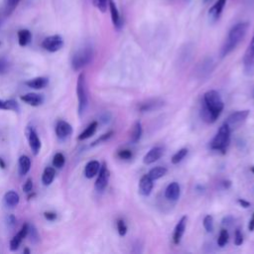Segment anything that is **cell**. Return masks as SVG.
Listing matches in <instances>:
<instances>
[{
    "instance_id": "cell-16",
    "label": "cell",
    "mask_w": 254,
    "mask_h": 254,
    "mask_svg": "<svg viewBox=\"0 0 254 254\" xmlns=\"http://www.w3.org/2000/svg\"><path fill=\"white\" fill-rule=\"evenodd\" d=\"M164 153V150L162 147L160 146H156V147H153L143 158V162L144 164L146 165H150V164H153L155 163L156 161H158L162 155Z\"/></svg>"
},
{
    "instance_id": "cell-27",
    "label": "cell",
    "mask_w": 254,
    "mask_h": 254,
    "mask_svg": "<svg viewBox=\"0 0 254 254\" xmlns=\"http://www.w3.org/2000/svg\"><path fill=\"white\" fill-rule=\"evenodd\" d=\"M163 105V102L161 100H158V99H153V100H148L144 103H141V105L139 106V109L142 111V112H145V111H152L154 109H157L159 107H161Z\"/></svg>"
},
{
    "instance_id": "cell-42",
    "label": "cell",
    "mask_w": 254,
    "mask_h": 254,
    "mask_svg": "<svg viewBox=\"0 0 254 254\" xmlns=\"http://www.w3.org/2000/svg\"><path fill=\"white\" fill-rule=\"evenodd\" d=\"M118 157L123 160H129L132 157V153L129 150H121L118 152Z\"/></svg>"
},
{
    "instance_id": "cell-10",
    "label": "cell",
    "mask_w": 254,
    "mask_h": 254,
    "mask_svg": "<svg viewBox=\"0 0 254 254\" xmlns=\"http://www.w3.org/2000/svg\"><path fill=\"white\" fill-rule=\"evenodd\" d=\"M27 138L29 142L30 149L34 155H38L41 150V140L34 127H28L27 129Z\"/></svg>"
},
{
    "instance_id": "cell-18",
    "label": "cell",
    "mask_w": 254,
    "mask_h": 254,
    "mask_svg": "<svg viewBox=\"0 0 254 254\" xmlns=\"http://www.w3.org/2000/svg\"><path fill=\"white\" fill-rule=\"evenodd\" d=\"M20 98L22 101L32 106H39L44 102V96L39 93H26Z\"/></svg>"
},
{
    "instance_id": "cell-26",
    "label": "cell",
    "mask_w": 254,
    "mask_h": 254,
    "mask_svg": "<svg viewBox=\"0 0 254 254\" xmlns=\"http://www.w3.org/2000/svg\"><path fill=\"white\" fill-rule=\"evenodd\" d=\"M56 177V171L53 167H47L42 175V183L44 186H50Z\"/></svg>"
},
{
    "instance_id": "cell-49",
    "label": "cell",
    "mask_w": 254,
    "mask_h": 254,
    "mask_svg": "<svg viewBox=\"0 0 254 254\" xmlns=\"http://www.w3.org/2000/svg\"><path fill=\"white\" fill-rule=\"evenodd\" d=\"M223 185H224L225 188H228L230 186V182L229 181H225V182H223Z\"/></svg>"
},
{
    "instance_id": "cell-12",
    "label": "cell",
    "mask_w": 254,
    "mask_h": 254,
    "mask_svg": "<svg viewBox=\"0 0 254 254\" xmlns=\"http://www.w3.org/2000/svg\"><path fill=\"white\" fill-rule=\"evenodd\" d=\"M226 4V0H217L208 10V18L211 22H215L219 19L223 8Z\"/></svg>"
},
{
    "instance_id": "cell-51",
    "label": "cell",
    "mask_w": 254,
    "mask_h": 254,
    "mask_svg": "<svg viewBox=\"0 0 254 254\" xmlns=\"http://www.w3.org/2000/svg\"><path fill=\"white\" fill-rule=\"evenodd\" d=\"M2 25V17H1V14H0V26Z\"/></svg>"
},
{
    "instance_id": "cell-38",
    "label": "cell",
    "mask_w": 254,
    "mask_h": 254,
    "mask_svg": "<svg viewBox=\"0 0 254 254\" xmlns=\"http://www.w3.org/2000/svg\"><path fill=\"white\" fill-rule=\"evenodd\" d=\"M116 225H117V230H118L119 235L124 236L127 233V226H126L124 220L123 219H118L117 222H116Z\"/></svg>"
},
{
    "instance_id": "cell-41",
    "label": "cell",
    "mask_w": 254,
    "mask_h": 254,
    "mask_svg": "<svg viewBox=\"0 0 254 254\" xmlns=\"http://www.w3.org/2000/svg\"><path fill=\"white\" fill-rule=\"evenodd\" d=\"M243 243V235L239 229H236L235 235H234V244L239 246Z\"/></svg>"
},
{
    "instance_id": "cell-3",
    "label": "cell",
    "mask_w": 254,
    "mask_h": 254,
    "mask_svg": "<svg viewBox=\"0 0 254 254\" xmlns=\"http://www.w3.org/2000/svg\"><path fill=\"white\" fill-rule=\"evenodd\" d=\"M93 59V48L85 45L78 49L71 58V66L74 70H79L87 65Z\"/></svg>"
},
{
    "instance_id": "cell-9",
    "label": "cell",
    "mask_w": 254,
    "mask_h": 254,
    "mask_svg": "<svg viewBox=\"0 0 254 254\" xmlns=\"http://www.w3.org/2000/svg\"><path fill=\"white\" fill-rule=\"evenodd\" d=\"M109 176H110L109 170H108V168L106 166V163L104 162L100 166V169L98 171V176H97V179L95 181V189H96V190L102 191V190H105V188L107 187L108 181H109Z\"/></svg>"
},
{
    "instance_id": "cell-50",
    "label": "cell",
    "mask_w": 254,
    "mask_h": 254,
    "mask_svg": "<svg viewBox=\"0 0 254 254\" xmlns=\"http://www.w3.org/2000/svg\"><path fill=\"white\" fill-rule=\"evenodd\" d=\"M24 253H30V250H29V249H25V250H24Z\"/></svg>"
},
{
    "instance_id": "cell-30",
    "label": "cell",
    "mask_w": 254,
    "mask_h": 254,
    "mask_svg": "<svg viewBox=\"0 0 254 254\" xmlns=\"http://www.w3.org/2000/svg\"><path fill=\"white\" fill-rule=\"evenodd\" d=\"M166 174H167V169H166L165 167L158 166V167H155V168L151 169L147 175H148L153 181H156V180H158V179L164 177Z\"/></svg>"
},
{
    "instance_id": "cell-20",
    "label": "cell",
    "mask_w": 254,
    "mask_h": 254,
    "mask_svg": "<svg viewBox=\"0 0 254 254\" xmlns=\"http://www.w3.org/2000/svg\"><path fill=\"white\" fill-rule=\"evenodd\" d=\"M25 84L33 89H42L49 84V78L46 76H38L27 80Z\"/></svg>"
},
{
    "instance_id": "cell-2",
    "label": "cell",
    "mask_w": 254,
    "mask_h": 254,
    "mask_svg": "<svg viewBox=\"0 0 254 254\" xmlns=\"http://www.w3.org/2000/svg\"><path fill=\"white\" fill-rule=\"evenodd\" d=\"M248 27L249 24L247 22H239L231 27L220 51L221 58H224L227 55H229L238 46V44L245 37L248 31Z\"/></svg>"
},
{
    "instance_id": "cell-5",
    "label": "cell",
    "mask_w": 254,
    "mask_h": 254,
    "mask_svg": "<svg viewBox=\"0 0 254 254\" xmlns=\"http://www.w3.org/2000/svg\"><path fill=\"white\" fill-rule=\"evenodd\" d=\"M230 128L227 126V124L223 123L220 128L218 129L216 135L210 142V149L216 150V151H221L222 153L225 152L229 140H230Z\"/></svg>"
},
{
    "instance_id": "cell-22",
    "label": "cell",
    "mask_w": 254,
    "mask_h": 254,
    "mask_svg": "<svg viewBox=\"0 0 254 254\" xmlns=\"http://www.w3.org/2000/svg\"><path fill=\"white\" fill-rule=\"evenodd\" d=\"M20 196L14 190H9L4 195V203L8 207H15L19 204Z\"/></svg>"
},
{
    "instance_id": "cell-23",
    "label": "cell",
    "mask_w": 254,
    "mask_h": 254,
    "mask_svg": "<svg viewBox=\"0 0 254 254\" xmlns=\"http://www.w3.org/2000/svg\"><path fill=\"white\" fill-rule=\"evenodd\" d=\"M18 43L21 47H26L32 41V34L27 29H21L18 31Z\"/></svg>"
},
{
    "instance_id": "cell-52",
    "label": "cell",
    "mask_w": 254,
    "mask_h": 254,
    "mask_svg": "<svg viewBox=\"0 0 254 254\" xmlns=\"http://www.w3.org/2000/svg\"><path fill=\"white\" fill-rule=\"evenodd\" d=\"M251 172L254 174V167H252V168H251Z\"/></svg>"
},
{
    "instance_id": "cell-1",
    "label": "cell",
    "mask_w": 254,
    "mask_h": 254,
    "mask_svg": "<svg viewBox=\"0 0 254 254\" xmlns=\"http://www.w3.org/2000/svg\"><path fill=\"white\" fill-rule=\"evenodd\" d=\"M224 107V103L216 90H208L204 93L200 116L203 121L207 123H213L221 114Z\"/></svg>"
},
{
    "instance_id": "cell-11",
    "label": "cell",
    "mask_w": 254,
    "mask_h": 254,
    "mask_svg": "<svg viewBox=\"0 0 254 254\" xmlns=\"http://www.w3.org/2000/svg\"><path fill=\"white\" fill-rule=\"evenodd\" d=\"M72 133V127L69 123L64 120H59L56 125V135L61 140H65Z\"/></svg>"
},
{
    "instance_id": "cell-47",
    "label": "cell",
    "mask_w": 254,
    "mask_h": 254,
    "mask_svg": "<svg viewBox=\"0 0 254 254\" xmlns=\"http://www.w3.org/2000/svg\"><path fill=\"white\" fill-rule=\"evenodd\" d=\"M248 229L249 231H254V212H253V215L249 221V224H248Z\"/></svg>"
},
{
    "instance_id": "cell-48",
    "label": "cell",
    "mask_w": 254,
    "mask_h": 254,
    "mask_svg": "<svg viewBox=\"0 0 254 254\" xmlns=\"http://www.w3.org/2000/svg\"><path fill=\"white\" fill-rule=\"evenodd\" d=\"M5 167H6V164H5V162H4V160L0 157V168H2V169H5Z\"/></svg>"
},
{
    "instance_id": "cell-35",
    "label": "cell",
    "mask_w": 254,
    "mask_h": 254,
    "mask_svg": "<svg viewBox=\"0 0 254 254\" xmlns=\"http://www.w3.org/2000/svg\"><path fill=\"white\" fill-rule=\"evenodd\" d=\"M28 235L30 236V240L33 243H37L39 241V234H38V231H37V229H36V227L34 225H29L27 236Z\"/></svg>"
},
{
    "instance_id": "cell-7",
    "label": "cell",
    "mask_w": 254,
    "mask_h": 254,
    "mask_svg": "<svg viewBox=\"0 0 254 254\" xmlns=\"http://www.w3.org/2000/svg\"><path fill=\"white\" fill-rule=\"evenodd\" d=\"M64 46V39L60 35H52L45 38L42 42V47L50 53L60 51Z\"/></svg>"
},
{
    "instance_id": "cell-32",
    "label": "cell",
    "mask_w": 254,
    "mask_h": 254,
    "mask_svg": "<svg viewBox=\"0 0 254 254\" xmlns=\"http://www.w3.org/2000/svg\"><path fill=\"white\" fill-rule=\"evenodd\" d=\"M187 154H188V149H187V148H182V149H180L179 151H177V152L173 155V157H172V159H171L172 163H173L174 165L179 164L181 161H183V159L187 156Z\"/></svg>"
},
{
    "instance_id": "cell-24",
    "label": "cell",
    "mask_w": 254,
    "mask_h": 254,
    "mask_svg": "<svg viewBox=\"0 0 254 254\" xmlns=\"http://www.w3.org/2000/svg\"><path fill=\"white\" fill-rule=\"evenodd\" d=\"M18 166H19V174L20 176H25L31 169V160L28 156L23 155L19 158L18 161Z\"/></svg>"
},
{
    "instance_id": "cell-45",
    "label": "cell",
    "mask_w": 254,
    "mask_h": 254,
    "mask_svg": "<svg viewBox=\"0 0 254 254\" xmlns=\"http://www.w3.org/2000/svg\"><path fill=\"white\" fill-rule=\"evenodd\" d=\"M44 216L47 220L53 221L57 218V213L54 212V211H46V212H44Z\"/></svg>"
},
{
    "instance_id": "cell-37",
    "label": "cell",
    "mask_w": 254,
    "mask_h": 254,
    "mask_svg": "<svg viewBox=\"0 0 254 254\" xmlns=\"http://www.w3.org/2000/svg\"><path fill=\"white\" fill-rule=\"evenodd\" d=\"M93 5L102 13L107 10L108 7V0H92Z\"/></svg>"
},
{
    "instance_id": "cell-29",
    "label": "cell",
    "mask_w": 254,
    "mask_h": 254,
    "mask_svg": "<svg viewBox=\"0 0 254 254\" xmlns=\"http://www.w3.org/2000/svg\"><path fill=\"white\" fill-rule=\"evenodd\" d=\"M0 109L12 110V111L18 112L20 110V107H19V104L17 103V101L14 99H8V100L0 99Z\"/></svg>"
},
{
    "instance_id": "cell-15",
    "label": "cell",
    "mask_w": 254,
    "mask_h": 254,
    "mask_svg": "<svg viewBox=\"0 0 254 254\" xmlns=\"http://www.w3.org/2000/svg\"><path fill=\"white\" fill-rule=\"evenodd\" d=\"M187 221H188V217L186 215H184V216H182V218L177 223V225L175 227V230H174V235H173V241H174L175 244H179L181 242L182 237L184 235V232L186 230Z\"/></svg>"
},
{
    "instance_id": "cell-44",
    "label": "cell",
    "mask_w": 254,
    "mask_h": 254,
    "mask_svg": "<svg viewBox=\"0 0 254 254\" xmlns=\"http://www.w3.org/2000/svg\"><path fill=\"white\" fill-rule=\"evenodd\" d=\"M32 190H33V181L32 179H28L23 186V190L25 192H30Z\"/></svg>"
},
{
    "instance_id": "cell-40",
    "label": "cell",
    "mask_w": 254,
    "mask_h": 254,
    "mask_svg": "<svg viewBox=\"0 0 254 254\" xmlns=\"http://www.w3.org/2000/svg\"><path fill=\"white\" fill-rule=\"evenodd\" d=\"M9 68V63L6 59L0 58V74L6 73Z\"/></svg>"
},
{
    "instance_id": "cell-36",
    "label": "cell",
    "mask_w": 254,
    "mask_h": 254,
    "mask_svg": "<svg viewBox=\"0 0 254 254\" xmlns=\"http://www.w3.org/2000/svg\"><path fill=\"white\" fill-rule=\"evenodd\" d=\"M203 227L207 232H211L213 230V218L211 215H205L203 218Z\"/></svg>"
},
{
    "instance_id": "cell-43",
    "label": "cell",
    "mask_w": 254,
    "mask_h": 254,
    "mask_svg": "<svg viewBox=\"0 0 254 254\" xmlns=\"http://www.w3.org/2000/svg\"><path fill=\"white\" fill-rule=\"evenodd\" d=\"M6 223H7L8 227L13 228V227L16 225V217H15L13 214H9V215L6 217Z\"/></svg>"
},
{
    "instance_id": "cell-33",
    "label": "cell",
    "mask_w": 254,
    "mask_h": 254,
    "mask_svg": "<svg viewBox=\"0 0 254 254\" xmlns=\"http://www.w3.org/2000/svg\"><path fill=\"white\" fill-rule=\"evenodd\" d=\"M65 163V158L64 156V154L62 153H56L54 158H53V166L55 168H58V169H61Z\"/></svg>"
},
{
    "instance_id": "cell-14",
    "label": "cell",
    "mask_w": 254,
    "mask_h": 254,
    "mask_svg": "<svg viewBox=\"0 0 254 254\" xmlns=\"http://www.w3.org/2000/svg\"><path fill=\"white\" fill-rule=\"evenodd\" d=\"M108 8L110 11V16H111V21L113 23V26L115 27V29L119 30L122 27V19L120 17V13L117 9L116 4L114 3L113 0H108Z\"/></svg>"
},
{
    "instance_id": "cell-28",
    "label": "cell",
    "mask_w": 254,
    "mask_h": 254,
    "mask_svg": "<svg viewBox=\"0 0 254 254\" xmlns=\"http://www.w3.org/2000/svg\"><path fill=\"white\" fill-rule=\"evenodd\" d=\"M142 135V125L140 121H136L133 125V128L131 130V135H130V142L131 143H137Z\"/></svg>"
},
{
    "instance_id": "cell-21",
    "label": "cell",
    "mask_w": 254,
    "mask_h": 254,
    "mask_svg": "<svg viewBox=\"0 0 254 254\" xmlns=\"http://www.w3.org/2000/svg\"><path fill=\"white\" fill-rule=\"evenodd\" d=\"M100 169V164L98 161L92 160L89 161L84 168V176L87 179H92L93 177H95L98 174V171Z\"/></svg>"
},
{
    "instance_id": "cell-46",
    "label": "cell",
    "mask_w": 254,
    "mask_h": 254,
    "mask_svg": "<svg viewBox=\"0 0 254 254\" xmlns=\"http://www.w3.org/2000/svg\"><path fill=\"white\" fill-rule=\"evenodd\" d=\"M238 203H239L242 207H244V208H247V207L250 206V202L247 201V200H245V199H243V198H239V199H238Z\"/></svg>"
},
{
    "instance_id": "cell-8",
    "label": "cell",
    "mask_w": 254,
    "mask_h": 254,
    "mask_svg": "<svg viewBox=\"0 0 254 254\" xmlns=\"http://www.w3.org/2000/svg\"><path fill=\"white\" fill-rule=\"evenodd\" d=\"M248 115H249V110H239V111H235V112H233V113H231L228 117H227V119H226V121L224 122L225 124H227V126L230 128V130L231 129H233V128H237V127H239L245 120H246V118L248 117Z\"/></svg>"
},
{
    "instance_id": "cell-34",
    "label": "cell",
    "mask_w": 254,
    "mask_h": 254,
    "mask_svg": "<svg viewBox=\"0 0 254 254\" xmlns=\"http://www.w3.org/2000/svg\"><path fill=\"white\" fill-rule=\"evenodd\" d=\"M229 239V234L228 231L226 229H221L219 235H218V239H217V245L220 247H223Z\"/></svg>"
},
{
    "instance_id": "cell-25",
    "label": "cell",
    "mask_w": 254,
    "mask_h": 254,
    "mask_svg": "<svg viewBox=\"0 0 254 254\" xmlns=\"http://www.w3.org/2000/svg\"><path fill=\"white\" fill-rule=\"evenodd\" d=\"M97 126H98L97 121H92V122L79 134V136L77 137V139H78L79 141H82V140H85V139L91 137V136L95 133V131H96V129H97Z\"/></svg>"
},
{
    "instance_id": "cell-4",
    "label": "cell",
    "mask_w": 254,
    "mask_h": 254,
    "mask_svg": "<svg viewBox=\"0 0 254 254\" xmlns=\"http://www.w3.org/2000/svg\"><path fill=\"white\" fill-rule=\"evenodd\" d=\"M76 95H77V102H78V115L82 116L88 106V92H87V85L85 80V75L83 72L79 73L77 76L76 81Z\"/></svg>"
},
{
    "instance_id": "cell-31",
    "label": "cell",
    "mask_w": 254,
    "mask_h": 254,
    "mask_svg": "<svg viewBox=\"0 0 254 254\" xmlns=\"http://www.w3.org/2000/svg\"><path fill=\"white\" fill-rule=\"evenodd\" d=\"M21 0H5L4 2V15L6 17L10 16L15 9L18 7Z\"/></svg>"
},
{
    "instance_id": "cell-17",
    "label": "cell",
    "mask_w": 254,
    "mask_h": 254,
    "mask_svg": "<svg viewBox=\"0 0 254 254\" xmlns=\"http://www.w3.org/2000/svg\"><path fill=\"white\" fill-rule=\"evenodd\" d=\"M152 190L153 180L148 175H144L143 177H141L139 181V192L144 196H148L151 193Z\"/></svg>"
},
{
    "instance_id": "cell-13",
    "label": "cell",
    "mask_w": 254,
    "mask_h": 254,
    "mask_svg": "<svg viewBox=\"0 0 254 254\" xmlns=\"http://www.w3.org/2000/svg\"><path fill=\"white\" fill-rule=\"evenodd\" d=\"M28 227H29V224L25 223L21 227V229L18 231V233L11 239V241H10V250L15 251V250H17L19 248L21 242L23 241V239L28 234Z\"/></svg>"
},
{
    "instance_id": "cell-6",
    "label": "cell",
    "mask_w": 254,
    "mask_h": 254,
    "mask_svg": "<svg viewBox=\"0 0 254 254\" xmlns=\"http://www.w3.org/2000/svg\"><path fill=\"white\" fill-rule=\"evenodd\" d=\"M244 72L247 75L254 74V34L243 57Z\"/></svg>"
},
{
    "instance_id": "cell-39",
    "label": "cell",
    "mask_w": 254,
    "mask_h": 254,
    "mask_svg": "<svg viewBox=\"0 0 254 254\" xmlns=\"http://www.w3.org/2000/svg\"><path fill=\"white\" fill-rule=\"evenodd\" d=\"M112 135H113V131H109V132H107V133L101 135L98 139H96V140L91 144V146H92V147H93V146H96V145H98L99 143H102V142L108 140Z\"/></svg>"
},
{
    "instance_id": "cell-19",
    "label": "cell",
    "mask_w": 254,
    "mask_h": 254,
    "mask_svg": "<svg viewBox=\"0 0 254 254\" xmlns=\"http://www.w3.org/2000/svg\"><path fill=\"white\" fill-rule=\"evenodd\" d=\"M181 194V188H180V185L176 182H173L171 184L168 185V187L166 188V190H165V196L168 198V199H171V200H177L179 198Z\"/></svg>"
},
{
    "instance_id": "cell-53",
    "label": "cell",
    "mask_w": 254,
    "mask_h": 254,
    "mask_svg": "<svg viewBox=\"0 0 254 254\" xmlns=\"http://www.w3.org/2000/svg\"><path fill=\"white\" fill-rule=\"evenodd\" d=\"M203 1L206 3V2H208V1H210V0H203Z\"/></svg>"
}]
</instances>
